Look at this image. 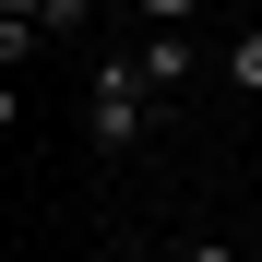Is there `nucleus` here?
I'll use <instances>...</instances> for the list:
<instances>
[{
    "mask_svg": "<svg viewBox=\"0 0 262 262\" xmlns=\"http://www.w3.org/2000/svg\"><path fill=\"white\" fill-rule=\"evenodd\" d=\"M83 131H96V155H131L155 131V83H143V60H107L96 83H83Z\"/></svg>",
    "mask_w": 262,
    "mask_h": 262,
    "instance_id": "1",
    "label": "nucleus"
},
{
    "mask_svg": "<svg viewBox=\"0 0 262 262\" xmlns=\"http://www.w3.org/2000/svg\"><path fill=\"white\" fill-rule=\"evenodd\" d=\"M131 60H143V83H155V96H167V83H203V48H191V24H143V48H131Z\"/></svg>",
    "mask_w": 262,
    "mask_h": 262,
    "instance_id": "2",
    "label": "nucleus"
},
{
    "mask_svg": "<svg viewBox=\"0 0 262 262\" xmlns=\"http://www.w3.org/2000/svg\"><path fill=\"white\" fill-rule=\"evenodd\" d=\"M227 83H238V96H262V24H250L238 48H227Z\"/></svg>",
    "mask_w": 262,
    "mask_h": 262,
    "instance_id": "3",
    "label": "nucleus"
},
{
    "mask_svg": "<svg viewBox=\"0 0 262 262\" xmlns=\"http://www.w3.org/2000/svg\"><path fill=\"white\" fill-rule=\"evenodd\" d=\"M131 12H143V24H191L203 0H131Z\"/></svg>",
    "mask_w": 262,
    "mask_h": 262,
    "instance_id": "4",
    "label": "nucleus"
},
{
    "mask_svg": "<svg viewBox=\"0 0 262 262\" xmlns=\"http://www.w3.org/2000/svg\"><path fill=\"white\" fill-rule=\"evenodd\" d=\"M179 262H250V250H227V238H191V250H179Z\"/></svg>",
    "mask_w": 262,
    "mask_h": 262,
    "instance_id": "5",
    "label": "nucleus"
},
{
    "mask_svg": "<svg viewBox=\"0 0 262 262\" xmlns=\"http://www.w3.org/2000/svg\"><path fill=\"white\" fill-rule=\"evenodd\" d=\"M0 12H24V24H48V0H0Z\"/></svg>",
    "mask_w": 262,
    "mask_h": 262,
    "instance_id": "6",
    "label": "nucleus"
},
{
    "mask_svg": "<svg viewBox=\"0 0 262 262\" xmlns=\"http://www.w3.org/2000/svg\"><path fill=\"white\" fill-rule=\"evenodd\" d=\"M250 24H262V0H250Z\"/></svg>",
    "mask_w": 262,
    "mask_h": 262,
    "instance_id": "7",
    "label": "nucleus"
},
{
    "mask_svg": "<svg viewBox=\"0 0 262 262\" xmlns=\"http://www.w3.org/2000/svg\"><path fill=\"white\" fill-rule=\"evenodd\" d=\"M250 262H262V238H250Z\"/></svg>",
    "mask_w": 262,
    "mask_h": 262,
    "instance_id": "8",
    "label": "nucleus"
}]
</instances>
